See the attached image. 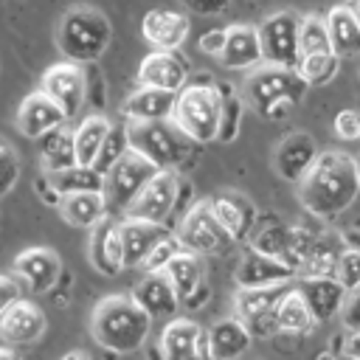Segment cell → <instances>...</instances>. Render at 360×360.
<instances>
[{"instance_id":"30bf717a","label":"cell","mask_w":360,"mask_h":360,"mask_svg":"<svg viewBox=\"0 0 360 360\" xmlns=\"http://www.w3.org/2000/svg\"><path fill=\"white\" fill-rule=\"evenodd\" d=\"M298 14L292 11H276L264 17L259 28V42H262V59L267 65H281V68H295L301 48H298Z\"/></svg>"},{"instance_id":"d6986e66","label":"cell","mask_w":360,"mask_h":360,"mask_svg":"<svg viewBox=\"0 0 360 360\" xmlns=\"http://www.w3.org/2000/svg\"><path fill=\"white\" fill-rule=\"evenodd\" d=\"M236 287H270V284H287L295 278V270L290 264H284L281 259L259 250V248H248L245 256L236 264Z\"/></svg>"},{"instance_id":"8992f818","label":"cell","mask_w":360,"mask_h":360,"mask_svg":"<svg viewBox=\"0 0 360 360\" xmlns=\"http://www.w3.org/2000/svg\"><path fill=\"white\" fill-rule=\"evenodd\" d=\"M307 90L309 87L298 76L295 68H281V65L262 62V65H256L248 73V79L242 84V98H245L248 107H253L264 118L270 104H276V101H295V104H301Z\"/></svg>"},{"instance_id":"db71d44e","label":"cell","mask_w":360,"mask_h":360,"mask_svg":"<svg viewBox=\"0 0 360 360\" xmlns=\"http://www.w3.org/2000/svg\"><path fill=\"white\" fill-rule=\"evenodd\" d=\"M11 357H17V349H11V346H0V360H11Z\"/></svg>"},{"instance_id":"484cf974","label":"cell","mask_w":360,"mask_h":360,"mask_svg":"<svg viewBox=\"0 0 360 360\" xmlns=\"http://www.w3.org/2000/svg\"><path fill=\"white\" fill-rule=\"evenodd\" d=\"M211 208L217 214V219L222 222V228L233 236V242H242L253 233L256 228V205L239 194V191H222L217 197H211Z\"/></svg>"},{"instance_id":"681fc988","label":"cell","mask_w":360,"mask_h":360,"mask_svg":"<svg viewBox=\"0 0 360 360\" xmlns=\"http://www.w3.org/2000/svg\"><path fill=\"white\" fill-rule=\"evenodd\" d=\"M340 340H343V343H340V354H343V357H354V360H360V332L346 329V335H343Z\"/></svg>"},{"instance_id":"4fadbf2b","label":"cell","mask_w":360,"mask_h":360,"mask_svg":"<svg viewBox=\"0 0 360 360\" xmlns=\"http://www.w3.org/2000/svg\"><path fill=\"white\" fill-rule=\"evenodd\" d=\"M188 82V59L177 48H155L138 68V84L160 90H183Z\"/></svg>"},{"instance_id":"9c48e42d","label":"cell","mask_w":360,"mask_h":360,"mask_svg":"<svg viewBox=\"0 0 360 360\" xmlns=\"http://www.w3.org/2000/svg\"><path fill=\"white\" fill-rule=\"evenodd\" d=\"M287 284H270V287H239L233 295V315L250 329L253 338H270L276 335V304L287 292Z\"/></svg>"},{"instance_id":"f35d334b","label":"cell","mask_w":360,"mask_h":360,"mask_svg":"<svg viewBox=\"0 0 360 360\" xmlns=\"http://www.w3.org/2000/svg\"><path fill=\"white\" fill-rule=\"evenodd\" d=\"M219 93H222V112H219V132H217V138L225 141V143H231L239 135L245 98L239 93H233L231 87H219Z\"/></svg>"},{"instance_id":"6f0895ef","label":"cell","mask_w":360,"mask_h":360,"mask_svg":"<svg viewBox=\"0 0 360 360\" xmlns=\"http://www.w3.org/2000/svg\"><path fill=\"white\" fill-rule=\"evenodd\" d=\"M357 163H360V160H357Z\"/></svg>"},{"instance_id":"d4e9b609","label":"cell","mask_w":360,"mask_h":360,"mask_svg":"<svg viewBox=\"0 0 360 360\" xmlns=\"http://www.w3.org/2000/svg\"><path fill=\"white\" fill-rule=\"evenodd\" d=\"M188 17L172 8H152L141 20V34L152 48H180L188 37Z\"/></svg>"},{"instance_id":"e0dca14e","label":"cell","mask_w":360,"mask_h":360,"mask_svg":"<svg viewBox=\"0 0 360 360\" xmlns=\"http://www.w3.org/2000/svg\"><path fill=\"white\" fill-rule=\"evenodd\" d=\"M45 329H48L45 312L34 301H25L22 295L0 315V340L11 346L37 343L45 335Z\"/></svg>"},{"instance_id":"7402d4cb","label":"cell","mask_w":360,"mask_h":360,"mask_svg":"<svg viewBox=\"0 0 360 360\" xmlns=\"http://www.w3.org/2000/svg\"><path fill=\"white\" fill-rule=\"evenodd\" d=\"M318 158V143L307 132H290L273 152V169L281 180L298 183Z\"/></svg>"},{"instance_id":"5b68a950","label":"cell","mask_w":360,"mask_h":360,"mask_svg":"<svg viewBox=\"0 0 360 360\" xmlns=\"http://www.w3.org/2000/svg\"><path fill=\"white\" fill-rule=\"evenodd\" d=\"M127 146L141 152L143 158H149L158 169H174L180 166L191 149L194 141L186 138L172 118H160V121H127L124 129Z\"/></svg>"},{"instance_id":"ffe728a7","label":"cell","mask_w":360,"mask_h":360,"mask_svg":"<svg viewBox=\"0 0 360 360\" xmlns=\"http://www.w3.org/2000/svg\"><path fill=\"white\" fill-rule=\"evenodd\" d=\"M158 352L166 360L208 357V329H202L191 318H174V321L166 323Z\"/></svg>"},{"instance_id":"c3c4849f","label":"cell","mask_w":360,"mask_h":360,"mask_svg":"<svg viewBox=\"0 0 360 360\" xmlns=\"http://www.w3.org/2000/svg\"><path fill=\"white\" fill-rule=\"evenodd\" d=\"M222 45H225V28H211L200 37V51L208 56H219Z\"/></svg>"},{"instance_id":"ee69618b","label":"cell","mask_w":360,"mask_h":360,"mask_svg":"<svg viewBox=\"0 0 360 360\" xmlns=\"http://www.w3.org/2000/svg\"><path fill=\"white\" fill-rule=\"evenodd\" d=\"M340 321H343V329L360 332V287L346 295L343 309H340Z\"/></svg>"},{"instance_id":"7c38bea8","label":"cell","mask_w":360,"mask_h":360,"mask_svg":"<svg viewBox=\"0 0 360 360\" xmlns=\"http://www.w3.org/2000/svg\"><path fill=\"white\" fill-rule=\"evenodd\" d=\"M39 90L48 93L62 110L68 118L79 115L84 101H87V76L84 70L79 68V62H56L45 70L42 82H39Z\"/></svg>"},{"instance_id":"52a82bcc","label":"cell","mask_w":360,"mask_h":360,"mask_svg":"<svg viewBox=\"0 0 360 360\" xmlns=\"http://www.w3.org/2000/svg\"><path fill=\"white\" fill-rule=\"evenodd\" d=\"M160 169L143 158L141 152L135 149H124L112 163L110 169L104 172V197H107V208L112 211H127V205L135 200V194L158 174Z\"/></svg>"},{"instance_id":"bcb514c9","label":"cell","mask_w":360,"mask_h":360,"mask_svg":"<svg viewBox=\"0 0 360 360\" xmlns=\"http://www.w3.org/2000/svg\"><path fill=\"white\" fill-rule=\"evenodd\" d=\"M115 143H118V138H115V132L110 129V135H107V141H104V146H101V152H98V158H96V163H93L98 172H107V169H110V163L124 152V149H118Z\"/></svg>"},{"instance_id":"e575fe53","label":"cell","mask_w":360,"mask_h":360,"mask_svg":"<svg viewBox=\"0 0 360 360\" xmlns=\"http://www.w3.org/2000/svg\"><path fill=\"white\" fill-rule=\"evenodd\" d=\"M76 163V149H73V132L51 129L48 135H42V146H39V166L45 174L68 169Z\"/></svg>"},{"instance_id":"f1b7e54d","label":"cell","mask_w":360,"mask_h":360,"mask_svg":"<svg viewBox=\"0 0 360 360\" xmlns=\"http://www.w3.org/2000/svg\"><path fill=\"white\" fill-rule=\"evenodd\" d=\"M56 205H59L62 219L68 225H73V228H90L104 214H110L104 191H73V194H62Z\"/></svg>"},{"instance_id":"60d3db41","label":"cell","mask_w":360,"mask_h":360,"mask_svg":"<svg viewBox=\"0 0 360 360\" xmlns=\"http://www.w3.org/2000/svg\"><path fill=\"white\" fill-rule=\"evenodd\" d=\"M20 172H22V166H20L17 152L6 141H0V197H6L17 186Z\"/></svg>"},{"instance_id":"277c9868","label":"cell","mask_w":360,"mask_h":360,"mask_svg":"<svg viewBox=\"0 0 360 360\" xmlns=\"http://www.w3.org/2000/svg\"><path fill=\"white\" fill-rule=\"evenodd\" d=\"M222 93L214 84H186L174 96L172 121L194 143H211L219 132Z\"/></svg>"},{"instance_id":"8fae6325","label":"cell","mask_w":360,"mask_h":360,"mask_svg":"<svg viewBox=\"0 0 360 360\" xmlns=\"http://www.w3.org/2000/svg\"><path fill=\"white\" fill-rule=\"evenodd\" d=\"M180 197V177L174 169H160L127 205V217H141L152 222H166Z\"/></svg>"},{"instance_id":"f907efd6","label":"cell","mask_w":360,"mask_h":360,"mask_svg":"<svg viewBox=\"0 0 360 360\" xmlns=\"http://www.w3.org/2000/svg\"><path fill=\"white\" fill-rule=\"evenodd\" d=\"M208 295H211V290H208V284L202 281V284H200V287H194V290H191V292H188V295H186L180 304H186V307L197 309V307H202V304L208 301Z\"/></svg>"},{"instance_id":"603a6c76","label":"cell","mask_w":360,"mask_h":360,"mask_svg":"<svg viewBox=\"0 0 360 360\" xmlns=\"http://www.w3.org/2000/svg\"><path fill=\"white\" fill-rule=\"evenodd\" d=\"M298 292L304 295V301L309 304L312 315L318 323L340 315L343 301H346V287L335 278V276H301L298 281Z\"/></svg>"},{"instance_id":"11a10c76","label":"cell","mask_w":360,"mask_h":360,"mask_svg":"<svg viewBox=\"0 0 360 360\" xmlns=\"http://www.w3.org/2000/svg\"><path fill=\"white\" fill-rule=\"evenodd\" d=\"M349 6L354 8V14H357V20H360V0H357V3H349Z\"/></svg>"},{"instance_id":"3957f363","label":"cell","mask_w":360,"mask_h":360,"mask_svg":"<svg viewBox=\"0 0 360 360\" xmlns=\"http://www.w3.org/2000/svg\"><path fill=\"white\" fill-rule=\"evenodd\" d=\"M112 42V25L98 8L76 6L62 14L56 28V45L70 62H96Z\"/></svg>"},{"instance_id":"5bb4252c","label":"cell","mask_w":360,"mask_h":360,"mask_svg":"<svg viewBox=\"0 0 360 360\" xmlns=\"http://www.w3.org/2000/svg\"><path fill=\"white\" fill-rule=\"evenodd\" d=\"M87 231H90L87 262L93 264V270H98L101 276H118L124 270V250H121L118 219H112V214H104Z\"/></svg>"},{"instance_id":"b9f144b4","label":"cell","mask_w":360,"mask_h":360,"mask_svg":"<svg viewBox=\"0 0 360 360\" xmlns=\"http://www.w3.org/2000/svg\"><path fill=\"white\" fill-rule=\"evenodd\" d=\"M332 129L340 141H360V110H354V107L340 110L332 121Z\"/></svg>"},{"instance_id":"9f6ffc18","label":"cell","mask_w":360,"mask_h":360,"mask_svg":"<svg viewBox=\"0 0 360 360\" xmlns=\"http://www.w3.org/2000/svg\"><path fill=\"white\" fill-rule=\"evenodd\" d=\"M349 3H357V0H349Z\"/></svg>"},{"instance_id":"1f68e13d","label":"cell","mask_w":360,"mask_h":360,"mask_svg":"<svg viewBox=\"0 0 360 360\" xmlns=\"http://www.w3.org/2000/svg\"><path fill=\"white\" fill-rule=\"evenodd\" d=\"M202 259H205V256L180 248V250L169 259V264L163 267V273L172 278V284H174L180 301H183L194 287H200V284L205 281V262H202Z\"/></svg>"},{"instance_id":"8d00e7d4","label":"cell","mask_w":360,"mask_h":360,"mask_svg":"<svg viewBox=\"0 0 360 360\" xmlns=\"http://www.w3.org/2000/svg\"><path fill=\"white\" fill-rule=\"evenodd\" d=\"M340 56L335 51H318V53H301L298 56V76L307 82V87H323L338 76Z\"/></svg>"},{"instance_id":"7a4b0ae2","label":"cell","mask_w":360,"mask_h":360,"mask_svg":"<svg viewBox=\"0 0 360 360\" xmlns=\"http://www.w3.org/2000/svg\"><path fill=\"white\" fill-rule=\"evenodd\" d=\"M152 329V315L132 295H110L96 304L90 315V332L98 346L129 354L143 346Z\"/></svg>"},{"instance_id":"816d5d0a","label":"cell","mask_w":360,"mask_h":360,"mask_svg":"<svg viewBox=\"0 0 360 360\" xmlns=\"http://www.w3.org/2000/svg\"><path fill=\"white\" fill-rule=\"evenodd\" d=\"M340 239H343V245H349V248H360V231H349V233H343Z\"/></svg>"},{"instance_id":"83f0119b","label":"cell","mask_w":360,"mask_h":360,"mask_svg":"<svg viewBox=\"0 0 360 360\" xmlns=\"http://www.w3.org/2000/svg\"><path fill=\"white\" fill-rule=\"evenodd\" d=\"M174 96L177 93H172V90L138 84V90L124 101L121 112H124L127 121H160V118H172Z\"/></svg>"},{"instance_id":"7bdbcfd3","label":"cell","mask_w":360,"mask_h":360,"mask_svg":"<svg viewBox=\"0 0 360 360\" xmlns=\"http://www.w3.org/2000/svg\"><path fill=\"white\" fill-rule=\"evenodd\" d=\"M180 248H183V245H180V239H177L174 233H169L163 242H158V245H155V250L146 256V262H143L141 267H146V270H163V267L169 264V259H172Z\"/></svg>"},{"instance_id":"ac0fdd59","label":"cell","mask_w":360,"mask_h":360,"mask_svg":"<svg viewBox=\"0 0 360 360\" xmlns=\"http://www.w3.org/2000/svg\"><path fill=\"white\" fill-rule=\"evenodd\" d=\"M65 121H68L65 110H62L48 93H42V90L28 93V96L22 98L20 110H17V129H20L25 138H31V141L48 135L51 129L65 127Z\"/></svg>"},{"instance_id":"836d02e7","label":"cell","mask_w":360,"mask_h":360,"mask_svg":"<svg viewBox=\"0 0 360 360\" xmlns=\"http://www.w3.org/2000/svg\"><path fill=\"white\" fill-rule=\"evenodd\" d=\"M112 124L104 115H87L76 129H73V149H76V163H87L93 166L107 135H110Z\"/></svg>"},{"instance_id":"d6a6232c","label":"cell","mask_w":360,"mask_h":360,"mask_svg":"<svg viewBox=\"0 0 360 360\" xmlns=\"http://www.w3.org/2000/svg\"><path fill=\"white\" fill-rule=\"evenodd\" d=\"M45 180L51 183V188L59 197L73 194V191H104V172H98L96 166H87V163H73L68 169L51 172V174H45Z\"/></svg>"},{"instance_id":"ab89813d","label":"cell","mask_w":360,"mask_h":360,"mask_svg":"<svg viewBox=\"0 0 360 360\" xmlns=\"http://www.w3.org/2000/svg\"><path fill=\"white\" fill-rule=\"evenodd\" d=\"M335 278L346 287V292L360 287V248H349L343 245L338 264H335Z\"/></svg>"},{"instance_id":"d590c367","label":"cell","mask_w":360,"mask_h":360,"mask_svg":"<svg viewBox=\"0 0 360 360\" xmlns=\"http://www.w3.org/2000/svg\"><path fill=\"white\" fill-rule=\"evenodd\" d=\"M340 250H343V239L315 236L304 264L298 267V276H335V264H338Z\"/></svg>"},{"instance_id":"ba28073f","label":"cell","mask_w":360,"mask_h":360,"mask_svg":"<svg viewBox=\"0 0 360 360\" xmlns=\"http://www.w3.org/2000/svg\"><path fill=\"white\" fill-rule=\"evenodd\" d=\"M174 236L180 239V245L186 250H194L200 256H217V253H225L233 245V236L217 219V214L211 208V200H197L186 211Z\"/></svg>"},{"instance_id":"cb8c5ba5","label":"cell","mask_w":360,"mask_h":360,"mask_svg":"<svg viewBox=\"0 0 360 360\" xmlns=\"http://www.w3.org/2000/svg\"><path fill=\"white\" fill-rule=\"evenodd\" d=\"M132 298L152 315V318H169L180 307V295L172 284V278L163 270H146V276L132 290Z\"/></svg>"},{"instance_id":"4316f807","label":"cell","mask_w":360,"mask_h":360,"mask_svg":"<svg viewBox=\"0 0 360 360\" xmlns=\"http://www.w3.org/2000/svg\"><path fill=\"white\" fill-rule=\"evenodd\" d=\"M250 343H253V335L236 315L222 318L208 329V357L214 360H233L245 354Z\"/></svg>"},{"instance_id":"9a60e30c","label":"cell","mask_w":360,"mask_h":360,"mask_svg":"<svg viewBox=\"0 0 360 360\" xmlns=\"http://www.w3.org/2000/svg\"><path fill=\"white\" fill-rule=\"evenodd\" d=\"M11 270H14L17 281L25 290H31V292H48L59 281L62 262H59L56 250L37 245V248H25L22 253H17Z\"/></svg>"},{"instance_id":"6da1fadb","label":"cell","mask_w":360,"mask_h":360,"mask_svg":"<svg viewBox=\"0 0 360 360\" xmlns=\"http://www.w3.org/2000/svg\"><path fill=\"white\" fill-rule=\"evenodd\" d=\"M304 208L318 219L343 214L360 194V163L349 152L326 149L318 152L315 163L295 183Z\"/></svg>"},{"instance_id":"74e56055","label":"cell","mask_w":360,"mask_h":360,"mask_svg":"<svg viewBox=\"0 0 360 360\" xmlns=\"http://www.w3.org/2000/svg\"><path fill=\"white\" fill-rule=\"evenodd\" d=\"M298 48H301V53L332 51V42H329V28H326V17H318V14H304V17L298 20Z\"/></svg>"},{"instance_id":"f6af8a7d","label":"cell","mask_w":360,"mask_h":360,"mask_svg":"<svg viewBox=\"0 0 360 360\" xmlns=\"http://www.w3.org/2000/svg\"><path fill=\"white\" fill-rule=\"evenodd\" d=\"M22 284L17 281V276H0V315L20 298Z\"/></svg>"},{"instance_id":"f5cc1de1","label":"cell","mask_w":360,"mask_h":360,"mask_svg":"<svg viewBox=\"0 0 360 360\" xmlns=\"http://www.w3.org/2000/svg\"><path fill=\"white\" fill-rule=\"evenodd\" d=\"M87 357H90L87 352H65L62 354V360H87Z\"/></svg>"},{"instance_id":"44dd1931","label":"cell","mask_w":360,"mask_h":360,"mask_svg":"<svg viewBox=\"0 0 360 360\" xmlns=\"http://www.w3.org/2000/svg\"><path fill=\"white\" fill-rule=\"evenodd\" d=\"M222 68L228 70H253L262 65V42H259V28L248 22H233L225 28V45L217 56Z\"/></svg>"},{"instance_id":"4dcf8cb0","label":"cell","mask_w":360,"mask_h":360,"mask_svg":"<svg viewBox=\"0 0 360 360\" xmlns=\"http://www.w3.org/2000/svg\"><path fill=\"white\" fill-rule=\"evenodd\" d=\"M329 42L338 56H357L360 53V20L352 6H335L326 14Z\"/></svg>"},{"instance_id":"2e32d148","label":"cell","mask_w":360,"mask_h":360,"mask_svg":"<svg viewBox=\"0 0 360 360\" xmlns=\"http://www.w3.org/2000/svg\"><path fill=\"white\" fill-rule=\"evenodd\" d=\"M118 233H121L124 267H141L146 262V256L155 250V245L163 242L172 231L163 222H152V219L124 214V219H118Z\"/></svg>"},{"instance_id":"7dc6e473","label":"cell","mask_w":360,"mask_h":360,"mask_svg":"<svg viewBox=\"0 0 360 360\" xmlns=\"http://www.w3.org/2000/svg\"><path fill=\"white\" fill-rule=\"evenodd\" d=\"M183 6L194 14H205V17H214L219 11H225L231 6V0H183Z\"/></svg>"},{"instance_id":"f546056e","label":"cell","mask_w":360,"mask_h":360,"mask_svg":"<svg viewBox=\"0 0 360 360\" xmlns=\"http://www.w3.org/2000/svg\"><path fill=\"white\" fill-rule=\"evenodd\" d=\"M318 326L309 304L298 292V287H287V292L276 304V332L281 335H309Z\"/></svg>"}]
</instances>
